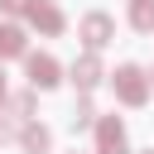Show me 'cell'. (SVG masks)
I'll return each mask as SVG.
<instances>
[{
    "mask_svg": "<svg viewBox=\"0 0 154 154\" xmlns=\"http://www.w3.org/2000/svg\"><path fill=\"white\" fill-rule=\"evenodd\" d=\"M0 5H5V10H10V14H19V10H29V5H34V0H0Z\"/></svg>",
    "mask_w": 154,
    "mask_h": 154,
    "instance_id": "11",
    "label": "cell"
},
{
    "mask_svg": "<svg viewBox=\"0 0 154 154\" xmlns=\"http://www.w3.org/2000/svg\"><path fill=\"white\" fill-rule=\"evenodd\" d=\"M87 120H91V101H77V111H72V130L87 125Z\"/></svg>",
    "mask_w": 154,
    "mask_h": 154,
    "instance_id": "10",
    "label": "cell"
},
{
    "mask_svg": "<svg viewBox=\"0 0 154 154\" xmlns=\"http://www.w3.org/2000/svg\"><path fill=\"white\" fill-rule=\"evenodd\" d=\"M111 82H116V96H120L125 106H140V101L149 96V77H144L140 67H130V63H125V67H120Z\"/></svg>",
    "mask_w": 154,
    "mask_h": 154,
    "instance_id": "1",
    "label": "cell"
},
{
    "mask_svg": "<svg viewBox=\"0 0 154 154\" xmlns=\"http://www.w3.org/2000/svg\"><path fill=\"white\" fill-rule=\"evenodd\" d=\"M14 53H24V34L14 24H0V58H14Z\"/></svg>",
    "mask_w": 154,
    "mask_h": 154,
    "instance_id": "7",
    "label": "cell"
},
{
    "mask_svg": "<svg viewBox=\"0 0 154 154\" xmlns=\"http://www.w3.org/2000/svg\"><path fill=\"white\" fill-rule=\"evenodd\" d=\"M149 154H154V149H149Z\"/></svg>",
    "mask_w": 154,
    "mask_h": 154,
    "instance_id": "15",
    "label": "cell"
},
{
    "mask_svg": "<svg viewBox=\"0 0 154 154\" xmlns=\"http://www.w3.org/2000/svg\"><path fill=\"white\" fill-rule=\"evenodd\" d=\"M111 34H116V24H111L106 14H87V19H82V38H87V48H101Z\"/></svg>",
    "mask_w": 154,
    "mask_h": 154,
    "instance_id": "3",
    "label": "cell"
},
{
    "mask_svg": "<svg viewBox=\"0 0 154 154\" xmlns=\"http://www.w3.org/2000/svg\"><path fill=\"white\" fill-rule=\"evenodd\" d=\"M72 82H77V87H96V82H101V67H96V58H82V63H72Z\"/></svg>",
    "mask_w": 154,
    "mask_h": 154,
    "instance_id": "6",
    "label": "cell"
},
{
    "mask_svg": "<svg viewBox=\"0 0 154 154\" xmlns=\"http://www.w3.org/2000/svg\"><path fill=\"white\" fill-rule=\"evenodd\" d=\"M0 101H5V72H0Z\"/></svg>",
    "mask_w": 154,
    "mask_h": 154,
    "instance_id": "12",
    "label": "cell"
},
{
    "mask_svg": "<svg viewBox=\"0 0 154 154\" xmlns=\"http://www.w3.org/2000/svg\"><path fill=\"white\" fill-rule=\"evenodd\" d=\"M149 82H154V77H149Z\"/></svg>",
    "mask_w": 154,
    "mask_h": 154,
    "instance_id": "14",
    "label": "cell"
},
{
    "mask_svg": "<svg viewBox=\"0 0 154 154\" xmlns=\"http://www.w3.org/2000/svg\"><path fill=\"white\" fill-rule=\"evenodd\" d=\"M29 19H34L43 34H58V29H63V14H58L48 0H34V5H29Z\"/></svg>",
    "mask_w": 154,
    "mask_h": 154,
    "instance_id": "5",
    "label": "cell"
},
{
    "mask_svg": "<svg viewBox=\"0 0 154 154\" xmlns=\"http://www.w3.org/2000/svg\"><path fill=\"white\" fill-rule=\"evenodd\" d=\"M130 19L135 29H154V0H130Z\"/></svg>",
    "mask_w": 154,
    "mask_h": 154,
    "instance_id": "8",
    "label": "cell"
},
{
    "mask_svg": "<svg viewBox=\"0 0 154 154\" xmlns=\"http://www.w3.org/2000/svg\"><path fill=\"white\" fill-rule=\"evenodd\" d=\"M19 140H24V149H29V154L48 149V130H43V125H24V135H19Z\"/></svg>",
    "mask_w": 154,
    "mask_h": 154,
    "instance_id": "9",
    "label": "cell"
},
{
    "mask_svg": "<svg viewBox=\"0 0 154 154\" xmlns=\"http://www.w3.org/2000/svg\"><path fill=\"white\" fill-rule=\"evenodd\" d=\"M96 144H101V154H125V125L116 116H106L96 125Z\"/></svg>",
    "mask_w": 154,
    "mask_h": 154,
    "instance_id": "2",
    "label": "cell"
},
{
    "mask_svg": "<svg viewBox=\"0 0 154 154\" xmlns=\"http://www.w3.org/2000/svg\"><path fill=\"white\" fill-rule=\"evenodd\" d=\"M5 135H10V130H5V120H0V140H5Z\"/></svg>",
    "mask_w": 154,
    "mask_h": 154,
    "instance_id": "13",
    "label": "cell"
},
{
    "mask_svg": "<svg viewBox=\"0 0 154 154\" xmlns=\"http://www.w3.org/2000/svg\"><path fill=\"white\" fill-rule=\"evenodd\" d=\"M29 82H34V87H53V82H58V63H53L48 53H34V58H29Z\"/></svg>",
    "mask_w": 154,
    "mask_h": 154,
    "instance_id": "4",
    "label": "cell"
}]
</instances>
